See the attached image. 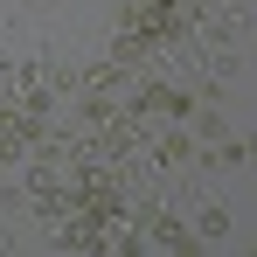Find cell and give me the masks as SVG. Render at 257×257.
I'll return each mask as SVG.
<instances>
[{"mask_svg": "<svg viewBox=\"0 0 257 257\" xmlns=\"http://www.w3.org/2000/svg\"><path fill=\"white\" fill-rule=\"evenodd\" d=\"M188 236H195V243H222V236H229V215H222V209H202Z\"/></svg>", "mask_w": 257, "mask_h": 257, "instance_id": "1", "label": "cell"}]
</instances>
